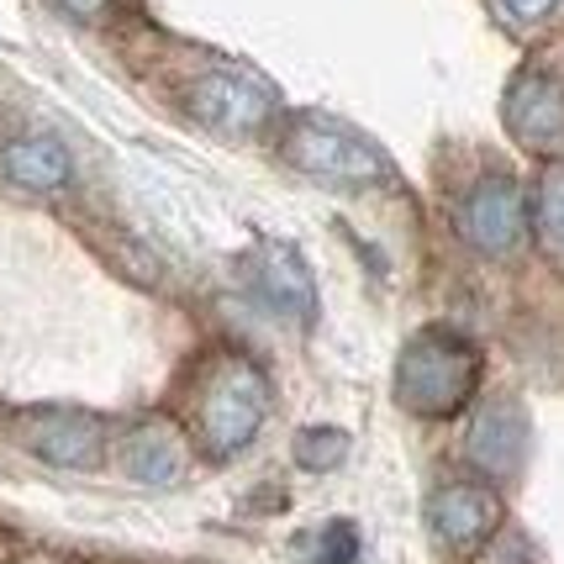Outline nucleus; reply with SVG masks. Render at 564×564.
I'll return each instance as SVG.
<instances>
[{
  "label": "nucleus",
  "mask_w": 564,
  "mask_h": 564,
  "mask_svg": "<svg viewBox=\"0 0 564 564\" xmlns=\"http://www.w3.org/2000/svg\"><path fill=\"white\" fill-rule=\"evenodd\" d=\"M243 274H248V285H253V295L270 312H280V317L301 322L312 312V274H306V264L295 259L291 248H259L243 264Z\"/></svg>",
  "instance_id": "nucleus-10"
},
{
  "label": "nucleus",
  "mask_w": 564,
  "mask_h": 564,
  "mask_svg": "<svg viewBox=\"0 0 564 564\" xmlns=\"http://www.w3.org/2000/svg\"><path fill=\"white\" fill-rule=\"evenodd\" d=\"M459 238L486 259H507L528 238V200L512 180H480L465 200H459Z\"/></svg>",
  "instance_id": "nucleus-4"
},
{
  "label": "nucleus",
  "mask_w": 564,
  "mask_h": 564,
  "mask_svg": "<svg viewBox=\"0 0 564 564\" xmlns=\"http://www.w3.org/2000/svg\"><path fill=\"white\" fill-rule=\"evenodd\" d=\"M122 469L138 486H174L185 475V443L170 422H138L122 438Z\"/></svg>",
  "instance_id": "nucleus-11"
},
{
  "label": "nucleus",
  "mask_w": 564,
  "mask_h": 564,
  "mask_svg": "<svg viewBox=\"0 0 564 564\" xmlns=\"http://www.w3.org/2000/svg\"><path fill=\"white\" fill-rule=\"evenodd\" d=\"M480 386V348L448 333V327H427L395 359V401L412 417H454L465 412L469 395Z\"/></svg>",
  "instance_id": "nucleus-1"
},
{
  "label": "nucleus",
  "mask_w": 564,
  "mask_h": 564,
  "mask_svg": "<svg viewBox=\"0 0 564 564\" xmlns=\"http://www.w3.org/2000/svg\"><path fill=\"white\" fill-rule=\"evenodd\" d=\"M507 127L528 153H560L564 148V85L539 69H522L507 90Z\"/></svg>",
  "instance_id": "nucleus-8"
},
{
  "label": "nucleus",
  "mask_w": 564,
  "mask_h": 564,
  "mask_svg": "<svg viewBox=\"0 0 564 564\" xmlns=\"http://www.w3.org/2000/svg\"><path fill=\"white\" fill-rule=\"evenodd\" d=\"M64 17H74V22H100V17H111V6L117 0H53Z\"/></svg>",
  "instance_id": "nucleus-17"
},
{
  "label": "nucleus",
  "mask_w": 564,
  "mask_h": 564,
  "mask_svg": "<svg viewBox=\"0 0 564 564\" xmlns=\"http://www.w3.org/2000/svg\"><path fill=\"white\" fill-rule=\"evenodd\" d=\"M348 433L344 427H306V433H295V465L312 469V475H327V469H338L348 459Z\"/></svg>",
  "instance_id": "nucleus-13"
},
{
  "label": "nucleus",
  "mask_w": 564,
  "mask_h": 564,
  "mask_svg": "<svg viewBox=\"0 0 564 564\" xmlns=\"http://www.w3.org/2000/svg\"><path fill=\"white\" fill-rule=\"evenodd\" d=\"M533 221H539L543 253L564 264V170H549V174H543V185H539V212H533Z\"/></svg>",
  "instance_id": "nucleus-14"
},
{
  "label": "nucleus",
  "mask_w": 564,
  "mask_h": 564,
  "mask_svg": "<svg viewBox=\"0 0 564 564\" xmlns=\"http://www.w3.org/2000/svg\"><path fill=\"white\" fill-rule=\"evenodd\" d=\"M270 412V380L243 354H221L196 395V433L212 459H232L259 438Z\"/></svg>",
  "instance_id": "nucleus-2"
},
{
  "label": "nucleus",
  "mask_w": 564,
  "mask_h": 564,
  "mask_svg": "<svg viewBox=\"0 0 564 564\" xmlns=\"http://www.w3.org/2000/svg\"><path fill=\"white\" fill-rule=\"evenodd\" d=\"M465 454H469V465L480 469V475H491V480L512 475L522 465V454H528V417H522V406L486 401L465 433Z\"/></svg>",
  "instance_id": "nucleus-9"
},
{
  "label": "nucleus",
  "mask_w": 564,
  "mask_h": 564,
  "mask_svg": "<svg viewBox=\"0 0 564 564\" xmlns=\"http://www.w3.org/2000/svg\"><path fill=\"white\" fill-rule=\"evenodd\" d=\"M0 170H6V180H17L26 191H64L74 164H69V148L58 138H17L0 153Z\"/></svg>",
  "instance_id": "nucleus-12"
},
{
  "label": "nucleus",
  "mask_w": 564,
  "mask_h": 564,
  "mask_svg": "<svg viewBox=\"0 0 564 564\" xmlns=\"http://www.w3.org/2000/svg\"><path fill=\"white\" fill-rule=\"evenodd\" d=\"M496 6H501L512 22H543V17H549L560 0H496Z\"/></svg>",
  "instance_id": "nucleus-18"
},
{
  "label": "nucleus",
  "mask_w": 564,
  "mask_h": 564,
  "mask_svg": "<svg viewBox=\"0 0 564 564\" xmlns=\"http://www.w3.org/2000/svg\"><path fill=\"white\" fill-rule=\"evenodd\" d=\"M22 443L48 459L58 469H90L100 465V448H106V427L90 412H74V406H43L22 422Z\"/></svg>",
  "instance_id": "nucleus-6"
},
{
  "label": "nucleus",
  "mask_w": 564,
  "mask_h": 564,
  "mask_svg": "<svg viewBox=\"0 0 564 564\" xmlns=\"http://www.w3.org/2000/svg\"><path fill=\"white\" fill-rule=\"evenodd\" d=\"M285 159L306 180H322V185H338V191H365V185H380L391 164L386 153L348 132V127L327 122V117H301V122L285 132Z\"/></svg>",
  "instance_id": "nucleus-3"
},
{
  "label": "nucleus",
  "mask_w": 564,
  "mask_h": 564,
  "mask_svg": "<svg viewBox=\"0 0 564 564\" xmlns=\"http://www.w3.org/2000/svg\"><path fill=\"white\" fill-rule=\"evenodd\" d=\"M359 560V533L348 522H327L322 539L312 543V564H354Z\"/></svg>",
  "instance_id": "nucleus-15"
},
{
  "label": "nucleus",
  "mask_w": 564,
  "mask_h": 564,
  "mask_svg": "<svg viewBox=\"0 0 564 564\" xmlns=\"http://www.w3.org/2000/svg\"><path fill=\"white\" fill-rule=\"evenodd\" d=\"M427 522L448 549H480L491 533H501V496L486 480H448L427 501Z\"/></svg>",
  "instance_id": "nucleus-7"
},
{
  "label": "nucleus",
  "mask_w": 564,
  "mask_h": 564,
  "mask_svg": "<svg viewBox=\"0 0 564 564\" xmlns=\"http://www.w3.org/2000/svg\"><path fill=\"white\" fill-rule=\"evenodd\" d=\"M480 564H539V549L522 533H491L480 543Z\"/></svg>",
  "instance_id": "nucleus-16"
},
{
  "label": "nucleus",
  "mask_w": 564,
  "mask_h": 564,
  "mask_svg": "<svg viewBox=\"0 0 564 564\" xmlns=\"http://www.w3.org/2000/svg\"><path fill=\"white\" fill-rule=\"evenodd\" d=\"M274 111V90L264 79H253L243 69H212L196 79V90H191V117L206 122L212 132H253V127H264Z\"/></svg>",
  "instance_id": "nucleus-5"
}]
</instances>
